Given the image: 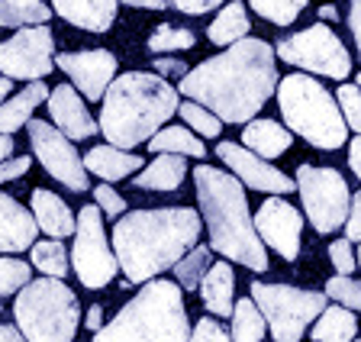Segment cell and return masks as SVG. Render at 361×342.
I'll return each mask as SVG.
<instances>
[{"mask_svg": "<svg viewBox=\"0 0 361 342\" xmlns=\"http://www.w3.org/2000/svg\"><path fill=\"white\" fill-rule=\"evenodd\" d=\"M0 342H26V339H23V333L16 326H10V323H0Z\"/></svg>", "mask_w": 361, "mask_h": 342, "instance_id": "obj_50", "label": "cell"}, {"mask_svg": "<svg viewBox=\"0 0 361 342\" xmlns=\"http://www.w3.org/2000/svg\"><path fill=\"white\" fill-rule=\"evenodd\" d=\"M329 262L336 265L338 274H352L355 268H358V259H355V249L348 239H336V243L329 245Z\"/></svg>", "mask_w": 361, "mask_h": 342, "instance_id": "obj_39", "label": "cell"}, {"mask_svg": "<svg viewBox=\"0 0 361 342\" xmlns=\"http://www.w3.org/2000/svg\"><path fill=\"white\" fill-rule=\"evenodd\" d=\"M30 165H32L30 155H13V159L0 161V184H7V181H16V178H23L26 171H30Z\"/></svg>", "mask_w": 361, "mask_h": 342, "instance_id": "obj_42", "label": "cell"}, {"mask_svg": "<svg viewBox=\"0 0 361 342\" xmlns=\"http://www.w3.org/2000/svg\"><path fill=\"white\" fill-rule=\"evenodd\" d=\"M168 7L180 10V13H190V16H200V13H210L216 10L223 0H165Z\"/></svg>", "mask_w": 361, "mask_h": 342, "instance_id": "obj_43", "label": "cell"}, {"mask_svg": "<svg viewBox=\"0 0 361 342\" xmlns=\"http://www.w3.org/2000/svg\"><path fill=\"white\" fill-rule=\"evenodd\" d=\"M32 220H36V226L42 229L49 239L75 236V226H78L75 213L68 210L65 200L45 188L32 190Z\"/></svg>", "mask_w": 361, "mask_h": 342, "instance_id": "obj_20", "label": "cell"}, {"mask_svg": "<svg viewBox=\"0 0 361 342\" xmlns=\"http://www.w3.org/2000/svg\"><path fill=\"white\" fill-rule=\"evenodd\" d=\"M326 297H332L338 307H345L352 313H361V281H355L352 274H336L326 281Z\"/></svg>", "mask_w": 361, "mask_h": 342, "instance_id": "obj_37", "label": "cell"}, {"mask_svg": "<svg viewBox=\"0 0 361 342\" xmlns=\"http://www.w3.org/2000/svg\"><path fill=\"white\" fill-rule=\"evenodd\" d=\"M348 26H352L355 46H358V55H361V0H352V7H348Z\"/></svg>", "mask_w": 361, "mask_h": 342, "instance_id": "obj_46", "label": "cell"}, {"mask_svg": "<svg viewBox=\"0 0 361 342\" xmlns=\"http://www.w3.org/2000/svg\"><path fill=\"white\" fill-rule=\"evenodd\" d=\"M194 42H197L194 32L180 30V26H171V23H161L149 36L152 55H155V52H180V49H194Z\"/></svg>", "mask_w": 361, "mask_h": 342, "instance_id": "obj_35", "label": "cell"}, {"mask_svg": "<svg viewBox=\"0 0 361 342\" xmlns=\"http://www.w3.org/2000/svg\"><path fill=\"white\" fill-rule=\"evenodd\" d=\"M268 333V323H264L262 310L255 307L252 297H242L233 307V342H262Z\"/></svg>", "mask_w": 361, "mask_h": 342, "instance_id": "obj_30", "label": "cell"}, {"mask_svg": "<svg viewBox=\"0 0 361 342\" xmlns=\"http://www.w3.org/2000/svg\"><path fill=\"white\" fill-rule=\"evenodd\" d=\"M248 36V13H245V4L233 0L219 10V16L210 23V42L216 46H233L239 39Z\"/></svg>", "mask_w": 361, "mask_h": 342, "instance_id": "obj_28", "label": "cell"}, {"mask_svg": "<svg viewBox=\"0 0 361 342\" xmlns=\"http://www.w3.org/2000/svg\"><path fill=\"white\" fill-rule=\"evenodd\" d=\"M155 75L158 78H184L188 75V65L180 59H155Z\"/></svg>", "mask_w": 361, "mask_h": 342, "instance_id": "obj_45", "label": "cell"}, {"mask_svg": "<svg viewBox=\"0 0 361 342\" xmlns=\"http://www.w3.org/2000/svg\"><path fill=\"white\" fill-rule=\"evenodd\" d=\"M55 39L49 26H26L0 42V75L10 81H42L52 71Z\"/></svg>", "mask_w": 361, "mask_h": 342, "instance_id": "obj_12", "label": "cell"}, {"mask_svg": "<svg viewBox=\"0 0 361 342\" xmlns=\"http://www.w3.org/2000/svg\"><path fill=\"white\" fill-rule=\"evenodd\" d=\"M190 342H233V336L219 326L216 319H197L194 329H190Z\"/></svg>", "mask_w": 361, "mask_h": 342, "instance_id": "obj_40", "label": "cell"}, {"mask_svg": "<svg viewBox=\"0 0 361 342\" xmlns=\"http://www.w3.org/2000/svg\"><path fill=\"white\" fill-rule=\"evenodd\" d=\"M42 100H49V87L42 81H30V87H23L16 97L4 100L0 104V136H13L16 130H23Z\"/></svg>", "mask_w": 361, "mask_h": 342, "instance_id": "obj_23", "label": "cell"}, {"mask_svg": "<svg viewBox=\"0 0 361 342\" xmlns=\"http://www.w3.org/2000/svg\"><path fill=\"white\" fill-rule=\"evenodd\" d=\"M100 104L104 110L97 126L104 130L106 142L116 149H135L178 114V91L165 78L149 71H129L113 78Z\"/></svg>", "mask_w": 361, "mask_h": 342, "instance_id": "obj_4", "label": "cell"}, {"mask_svg": "<svg viewBox=\"0 0 361 342\" xmlns=\"http://www.w3.org/2000/svg\"><path fill=\"white\" fill-rule=\"evenodd\" d=\"M355 342H361V339H355Z\"/></svg>", "mask_w": 361, "mask_h": 342, "instance_id": "obj_56", "label": "cell"}, {"mask_svg": "<svg viewBox=\"0 0 361 342\" xmlns=\"http://www.w3.org/2000/svg\"><path fill=\"white\" fill-rule=\"evenodd\" d=\"M274 55H281L287 65H297L310 75H326L336 81L352 75V55L326 23H316L303 32L281 39L274 46Z\"/></svg>", "mask_w": 361, "mask_h": 342, "instance_id": "obj_10", "label": "cell"}, {"mask_svg": "<svg viewBox=\"0 0 361 342\" xmlns=\"http://www.w3.org/2000/svg\"><path fill=\"white\" fill-rule=\"evenodd\" d=\"M319 16H323V20H336V7H332V4H326V7H319Z\"/></svg>", "mask_w": 361, "mask_h": 342, "instance_id": "obj_53", "label": "cell"}, {"mask_svg": "<svg viewBox=\"0 0 361 342\" xmlns=\"http://www.w3.org/2000/svg\"><path fill=\"white\" fill-rule=\"evenodd\" d=\"M52 10L42 0H0V26L26 30V26H45Z\"/></svg>", "mask_w": 361, "mask_h": 342, "instance_id": "obj_29", "label": "cell"}, {"mask_svg": "<svg viewBox=\"0 0 361 342\" xmlns=\"http://www.w3.org/2000/svg\"><path fill=\"white\" fill-rule=\"evenodd\" d=\"M61 71L78 84V91L87 100H104L106 87L116 78V55L106 49H87V52H61L55 59Z\"/></svg>", "mask_w": 361, "mask_h": 342, "instance_id": "obj_15", "label": "cell"}, {"mask_svg": "<svg viewBox=\"0 0 361 342\" xmlns=\"http://www.w3.org/2000/svg\"><path fill=\"white\" fill-rule=\"evenodd\" d=\"M13 159V139L10 136H0V161Z\"/></svg>", "mask_w": 361, "mask_h": 342, "instance_id": "obj_51", "label": "cell"}, {"mask_svg": "<svg viewBox=\"0 0 361 342\" xmlns=\"http://www.w3.org/2000/svg\"><path fill=\"white\" fill-rule=\"evenodd\" d=\"M345 239L348 243H361V190L352 194V207H348V220H345Z\"/></svg>", "mask_w": 361, "mask_h": 342, "instance_id": "obj_44", "label": "cell"}, {"mask_svg": "<svg viewBox=\"0 0 361 342\" xmlns=\"http://www.w3.org/2000/svg\"><path fill=\"white\" fill-rule=\"evenodd\" d=\"M355 259H358V268H361V249H358V252H355Z\"/></svg>", "mask_w": 361, "mask_h": 342, "instance_id": "obj_54", "label": "cell"}, {"mask_svg": "<svg viewBox=\"0 0 361 342\" xmlns=\"http://www.w3.org/2000/svg\"><path fill=\"white\" fill-rule=\"evenodd\" d=\"M84 168H87L90 175L104 178V184H110V181H123L129 175H139L145 168V161H142V155L123 152L116 145H97V149H90L84 155Z\"/></svg>", "mask_w": 361, "mask_h": 342, "instance_id": "obj_21", "label": "cell"}, {"mask_svg": "<svg viewBox=\"0 0 361 342\" xmlns=\"http://www.w3.org/2000/svg\"><path fill=\"white\" fill-rule=\"evenodd\" d=\"M84 326H87L90 333H97V329L104 326V310H100L97 304H94V307L87 310V317H84Z\"/></svg>", "mask_w": 361, "mask_h": 342, "instance_id": "obj_48", "label": "cell"}, {"mask_svg": "<svg viewBox=\"0 0 361 342\" xmlns=\"http://www.w3.org/2000/svg\"><path fill=\"white\" fill-rule=\"evenodd\" d=\"M32 265L45 274V278H65L68 274V252L61 245V239H45V243L32 245Z\"/></svg>", "mask_w": 361, "mask_h": 342, "instance_id": "obj_32", "label": "cell"}, {"mask_svg": "<svg viewBox=\"0 0 361 342\" xmlns=\"http://www.w3.org/2000/svg\"><path fill=\"white\" fill-rule=\"evenodd\" d=\"M348 165H352L355 178L361 181V136H355L352 142H348Z\"/></svg>", "mask_w": 361, "mask_h": 342, "instance_id": "obj_47", "label": "cell"}, {"mask_svg": "<svg viewBox=\"0 0 361 342\" xmlns=\"http://www.w3.org/2000/svg\"><path fill=\"white\" fill-rule=\"evenodd\" d=\"M216 155L233 168V175L242 178V184L252 190H264V194H290V190H297V181H293V178H287L284 171H278L274 165L258 159L255 152H248L245 145L219 142Z\"/></svg>", "mask_w": 361, "mask_h": 342, "instance_id": "obj_16", "label": "cell"}, {"mask_svg": "<svg viewBox=\"0 0 361 342\" xmlns=\"http://www.w3.org/2000/svg\"><path fill=\"white\" fill-rule=\"evenodd\" d=\"M190 319L178 281H152L94 333V342H190Z\"/></svg>", "mask_w": 361, "mask_h": 342, "instance_id": "obj_5", "label": "cell"}, {"mask_svg": "<svg viewBox=\"0 0 361 342\" xmlns=\"http://www.w3.org/2000/svg\"><path fill=\"white\" fill-rule=\"evenodd\" d=\"M242 142L258 155V159H278L290 149L293 133L274 120H252L242 133Z\"/></svg>", "mask_w": 361, "mask_h": 342, "instance_id": "obj_24", "label": "cell"}, {"mask_svg": "<svg viewBox=\"0 0 361 342\" xmlns=\"http://www.w3.org/2000/svg\"><path fill=\"white\" fill-rule=\"evenodd\" d=\"M213 265V249L210 245H194L184 259L174 265V278H178L180 291H197L203 281V274Z\"/></svg>", "mask_w": 361, "mask_h": 342, "instance_id": "obj_31", "label": "cell"}, {"mask_svg": "<svg viewBox=\"0 0 361 342\" xmlns=\"http://www.w3.org/2000/svg\"><path fill=\"white\" fill-rule=\"evenodd\" d=\"M336 100H338V110H342L345 126L361 136V87L358 84H342L336 91Z\"/></svg>", "mask_w": 361, "mask_h": 342, "instance_id": "obj_38", "label": "cell"}, {"mask_svg": "<svg viewBox=\"0 0 361 342\" xmlns=\"http://www.w3.org/2000/svg\"><path fill=\"white\" fill-rule=\"evenodd\" d=\"M45 104H49L52 123H55V130H59L61 136H68V139H90L94 133L100 130L71 84H59V87L49 94V100H45Z\"/></svg>", "mask_w": 361, "mask_h": 342, "instance_id": "obj_17", "label": "cell"}, {"mask_svg": "<svg viewBox=\"0 0 361 342\" xmlns=\"http://www.w3.org/2000/svg\"><path fill=\"white\" fill-rule=\"evenodd\" d=\"M32 281V268L23 259H10V255H0V297L20 294L26 284Z\"/></svg>", "mask_w": 361, "mask_h": 342, "instance_id": "obj_36", "label": "cell"}, {"mask_svg": "<svg viewBox=\"0 0 361 342\" xmlns=\"http://www.w3.org/2000/svg\"><path fill=\"white\" fill-rule=\"evenodd\" d=\"M358 319L345 307H326L313 323V342H355Z\"/></svg>", "mask_w": 361, "mask_h": 342, "instance_id": "obj_26", "label": "cell"}, {"mask_svg": "<svg viewBox=\"0 0 361 342\" xmlns=\"http://www.w3.org/2000/svg\"><path fill=\"white\" fill-rule=\"evenodd\" d=\"M178 114H180V120H184L190 130L197 133V136L216 139L219 133H223V120H219L216 114H210L207 106H200L197 100H180V104H178Z\"/></svg>", "mask_w": 361, "mask_h": 342, "instance_id": "obj_33", "label": "cell"}, {"mask_svg": "<svg viewBox=\"0 0 361 342\" xmlns=\"http://www.w3.org/2000/svg\"><path fill=\"white\" fill-rule=\"evenodd\" d=\"M26 130H30L36 159L42 161V168L55 178V181H61L65 188L78 190V194L90 188L84 159H78L71 139L61 136V133L55 130V126H49L45 120H30V123H26Z\"/></svg>", "mask_w": 361, "mask_h": 342, "instance_id": "obj_13", "label": "cell"}, {"mask_svg": "<svg viewBox=\"0 0 361 342\" xmlns=\"http://www.w3.org/2000/svg\"><path fill=\"white\" fill-rule=\"evenodd\" d=\"M36 220L32 210L10 194H0V252H26L36 245Z\"/></svg>", "mask_w": 361, "mask_h": 342, "instance_id": "obj_18", "label": "cell"}, {"mask_svg": "<svg viewBox=\"0 0 361 342\" xmlns=\"http://www.w3.org/2000/svg\"><path fill=\"white\" fill-rule=\"evenodd\" d=\"M252 300L262 310L274 342H300L310 323L326 310L329 297L319 291H303L293 284H268L252 281Z\"/></svg>", "mask_w": 361, "mask_h": 342, "instance_id": "obj_8", "label": "cell"}, {"mask_svg": "<svg viewBox=\"0 0 361 342\" xmlns=\"http://www.w3.org/2000/svg\"><path fill=\"white\" fill-rule=\"evenodd\" d=\"M71 268H75L78 281L90 291L106 288L116 278V271H120V262L113 255V245L106 243L104 216H100L97 204H87L78 213L75 245H71Z\"/></svg>", "mask_w": 361, "mask_h": 342, "instance_id": "obj_11", "label": "cell"}, {"mask_svg": "<svg viewBox=\"0 0 361 342\" xmlns=\"http://www.w3.org/2000/svg\"><path fill=\"white\" fill-rule=\"evenodd\" d=\"M233 297H235V274L229 262H216L200 281V300L213 317H233Z\"/></svg>", "mask_w": 361, "mask_h": 342, "instance_id": "obj_22", "label": "cell"}, {"mask_svg": "<svg viewBox=\"0 0 361 342\" xmlns=\"http://www.w3.org/2000/svg\"><path fill=\"white\" fill-rule=\"evenodd\" d=\"M94 200H97L100 213H106V216H123V210H126V200H123L120 194L110 188V184L94 188Z\"/></svg>", "mask_w": 361, "mask_h": 342, "instance_id": "obj_41", "label": "cell"}, {"mask_svg": "<svg viewBox=\"0 0 361 342\" xmlns=\"http://www.w3.org/2000/svg\"><path fill=\"white\" fill-rule=\"evenodd\" d=\"M52 10L78 30L106 32L116 20L120 0H52Z\"/></svg>", "mask_w": 361, "mask_h": 342, "instance_id": "obj_19", "label": "cell"}, {"mask_svg": "<svg viewBox=\"0 0 361 342\" xmlns=\"http://www.w3.org/2000/svg\"><path fill=\"white\" fill-rule=\"evenodd\" d=\"M194 184L197 204H200V213L210 229V249L258 274L268 271V252L258 239L255 220L248 213L245 188L239 178L219 171V168L200 165L194 168Z\"/></svg>", "mask_w": 361, "mask_h": 342, "instance_id": "obj_3", "label": "cell"}, {"mask_svg": "<svg viewBox=\"0 0 361 342\" xmlns=\"http://www.w3.org/2000/svg\"><path fill=\"white\" fill-rule=\"evenodd\" d=\"M358 87H361V75H358Z\"/></svg>", "mask_w": 361, "mask_h": 342, "instance_id": "obj_55", "label": "cell"}, {"mask_svg": "<svg viewBox=\"0 0 361 342\" xmlns=\"http://www.w3.org/2000/svg\"><path fill=\"white\" fill-rule=\"evenodd\" d=\"M200 239V213L190 207L129 210L113 226V255L129 284H145L174 268Z\"/></svg>", "mask_w": 361, "mask_h": 342, "instance_id": "obj_2", "label": "cell"}, {"mask_svg": "<svg viewBox=\"0 0 361 342\" xmlns=\"http://www.w3.org/2000/svg\"><path fill=\"white\" fill-rule=\"evenodd\" d=\"M255 229H258V239L264 245H271L284 262H297L300 236H303V216L284 197H268L258 207Z\"/></svg>", "mask_w": 361, "mask_h": 342, "instance_id": "obj_14", "label": "cell"}, {"mask_svg": "<svg viewBox=\"0 0 361 342\" xmlns=\"http://www.w3.org/2000/svg\"><path fill=\"white\" fill-rule=\"evenodd\" d=\"M297 190H300L303 210L310 216V226L316 233H336L338 226H345L348 207H352V190H348L345 178L336 168H316L300 165L297 168Z\"/></svg>", "mask_w": 361, "mask_h": 342, "instance_id": "obj_9", "label": "cell"}, {"mask_svg": "<svg viewBox=\"0 0 361 342\" xmlns=\"http://www.w3.org/2000/svg\"><path fill=\"white\" fill-rule=\"evenodd\" d=\"M126 7H139V10H165V0H123Z\"/></svg>", "mask_w": 361, "mask_h": 342, "instance_id": "obj_49", "label": "cell"}, {"mask_svg": "<svg viewBox=\"0 0 361 342\" xmlns=\"http://www.w3.org/2000/svg\"><path fill=\"white\" fill-rule=\"evenodd\" d=\"M278 91L274 49L264 39H239L226 52L200 61L180 78V94L207 106L223 123H252Z\"/></svg>", "mask_w": 361, "mask_h": 342, "instance_id": "obj_1", "label": "cell"}, {"mask_svg": "<svg viewBox=\"0 0 361 342\" xmlns=\"http://www.w3.org/2000/svg\"><path fill=\"white\" fill-rule=\"evenodd\" d=\"M13 317L26 342H71L81 323V307L65 281L39 278L16 294Z\"/></svg>", "mask_w": 361, "mask_h": 342, "instance_id": "obj_7", "label": "cell"}, {"mask_svg": "<svg viewBox=\"0 0 361 342\" xmlns=\"http://www.w3.org/2000/svg\"><path fill=\"white\" fill-rule=\"evenodd\" d=\"M184 175H188L184 155H158L155 161H149V165L133 178V184L142 190H178Z\"/></svg>", "mask_w": 361, "mask_h": 342, "instance_id": "obj_25", "label": "cell"}, {"mask_svg": "<svg viewBox=\"0 0 361 342\" xmlns=\"http://www.w3.org/2000/svg\"><path fill=\"white\" fill-rule=\"evenodd\" d=\"M149 152L203 159V155H207V145L200 142V136H194V133L184 130V126H161V130L149 139Z\"/></svg>", "mask_w": 361, "mask_h": 342, "instance_id": "obj_27", "label": "cell"}, {"mask_svg": "<svg viewBox=\"0 0 361 342\" xmlns=\"http://www.w3.org/2000/svg\"><path fill=\"white\" fill-rule=\"evenodd\" d=\"M10 87H13V81H10V78H4V75H0V104H4V97H7V94H10Z\"/></svg>", "mask_w": 361, "mask_h": 342, "instance_id": "obj_52", "label": "cell"}, {"mask_svg": "<svg viewBox=\"0 0 361 342\" xmlns=\"http://www.w3.org/2000/svg\"><path fill=\"white\" fill-rule=\"evenodd\" d=\"M278 106L290 133L316 149H338L348 139L338 100L310 75H287L278 84Z\"/></svg>", "mask_w": 361, "mask_h": 342, "instance_id": "obj_6", "label": "cell"}, {"mask_svg": "<svg viewBox=\"0 0 361 342\" xmlns=\"http://www.w3.org/2000/svg\"><path fill=\"white\" fill-rule=\"evenodd\" d=\"M248 4L258 16H264L274 26H290L307 7V0H248Z\"/></svg>", "mask_w": 361, "mask_h": 342, "instance_id": "obj_34", "label": "cell"}]
</instances>
